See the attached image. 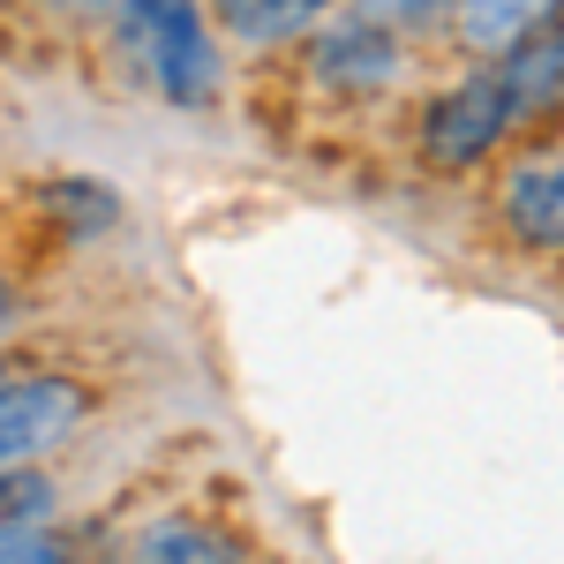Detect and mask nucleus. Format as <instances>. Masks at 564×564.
Wrapping results in <instances>:
<instances>
[{"label": "nucleus", "mask_w": 564, "mask_h": 564, "mask_svg": "<svg viewBox=\"0 0 564 564\" xmlns=\"http://www.w3.org/2000/svg\"><path fill=\"white\" fill-rule=\"evenodd\" d=\"M512 129H520V113H512V98H505V76H497V68H475L467 84H452L430 106L422 151H430L436 166H481Z\"/></svg>", "instance_id": "obj_3"}, {"label": "nucleus", "mask_w": 564, "mask_h": 564, "mask_svg": "<svg viewBox=\"0 0 564 564\" xmlns=\"http://www.w3.org/2000/svg\"><path fill=\"white\" fill-rule=\"evenodd\" d=\"M505 226L527 249H564V151L512 166V181H505Z\"/></svg>", "instance_id": "obj_4"}, {"label": "nucleus", "mask_w": 564, "mask_h": 564, "mask_svg": "<svg viewBox=\"0 0 564 564\" xmlns=\"http://www.w3.org/2000/svg\"><path fill=\"white\" fill-rule=\"evenodd\" d=\"M129 564H249V557H241L234 534H218L204 520H159V527L135 534Z\"/></svg>", "instance_id": "obj_6"}, {"label": "nucleus", "mask_w": 564, "mask_h": 564, "mask_svg": "<svg viewBox=\"0 0 564 564\" xmlns=\"http://www.w3.org/2000/svg\"><path fill=\"white\" fill-rule=\"evenodd\" d=\"M121 53L166 106H212L218 98V45L196 0H121Z\"/></svg>", "instance_id": "obj_1"}, {"label": "nucleus", "mask_w": 564, "mask_h": 564, "mask_svg": "<svg viewBox=\"0 0 564 564\" xmlns=\"http://www.w3.org/2000/svg\"><path fill=\"white\" fill-rule=\"evenodd\" d=\"M8 316H15V302H8V286H0V324H8Z\"/></svg>", "instance_id": "obj_13"}, {"label": "nucleus", "mask_w": 564, "mask_h": 564, "mask_svg": "<svg viewBox=\"0 0 564 564\" xmlns=\"http://www.w3.org/2000/svg\"><path fill=\"white\" fill-rule=\"evenodd\" d=\"M218 15H226V31L249 45H286L302 39L308 23L324 15V0H218Z\"/></svg>", "instance_id": "obj_8"}, {"label": "nucleus", "mask_w": 564, "mask_h": 564, "mask_svg": "<svg viewBox=\"0 0 564 564\" xmlns=\"http://www.w3.org/2000/svg\"><path fill=\"white\" fill-rule=\"evenodd\" d=\"M391 39L377 15H361V23H339V31H324V45H316V76L332 90H377L391 84Z\"/></svg>", "instance_id": "obj_5"}, {"label": "nucleus", "mask_w": 564, "mask_h": 564, "mask_svg": "<svg viewBox=\"0 0 564 564\" xmlns=\"http://www.w3.org/2000/svg\"><path fill=\"white\" fill-rule=\"evenodd\" d=\"M39 512H45V481H31V475H0V534L31 527Z\"/></svg>", "instance_id": "obj_9"}, {"label": "nucleus", "mask_w": 564, "mask_h": 564, "mask_svg": "<svg viewBox=\"0 0 564 564\" xmlns=\"http://www.w3.org/2000/svg\"><path fill=\"white\" fill-rule=\"evenodd\" d=\"M557 15V0H459V39L475 53H512Z\"/></svg>", "instance_id": "obj_7"}, {"label": "nucleus", "mask_w": 564, "mask_h": 564, "mask_svg": "<svg viewBox=\"0 0 564 564\" xmlns=\"http://www.w3.org/2000/svg\"><path fill=\"white\" fill-rule=\"evenodd\" d=\"M90 422V391L76 377H23L0 384V475H23L31 459L61 452Z\"/></svg>", "instance_id": "obj_2"}, {"label": "nucleus", "mask_w": 564, "mask_h": 564, "mask_svg": "<svg viewBox=\"0 0 564 564\" xmlns=\"http://www.w3.org/2000/svg\"><path fill=\"white\" fill-rule=\"evenodd\" d=\"M444 0H361V15H377V23H414V15H436Z\"/></svg>", "instance_id": "obj_11"}, {"label": "nucleus", "mask_w": 564, "mask_h": 564, "mask_svg": "<svg viewBox=\"0 0 564 564\" xmlns=\"http://www.w3.org/2000/svg\"><path fill=\"white\" fill-rule=\"evenodd\" d=\"M0 564H68V550L39 527H15V534H0Z\"/></svg>", "instance_id": "obj_10"}, {"label": "nucleus", "mask_w": 564, "mask_h": 564, "mask_svg": "<svg viewBox=\"0 0 564 564\" xmlns=\"http://www.w3.org/2000/svg\"><path fill=\"white\" fill-rule=\"evenodd\" d=\"M53 8H68V15H106V8H121V0H53Z\"/></svg>", "instance_id": "obj_12"}]
</instances>
